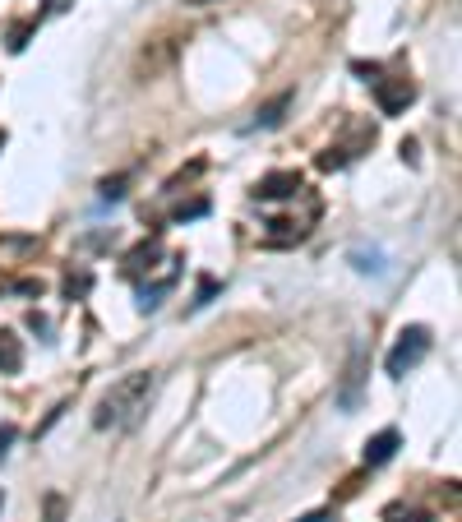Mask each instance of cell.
<instances>
[{"instance_id": "obj_22", "label": "cell", "mask_w": 462, "mask_h": 522, "mask_svg": "<svg viewBox=\"0 0 462 522\" xmlns=\"http://www.w3.org/2000/svg\"><path fill=\"white\" fill-rule=\"evenodd\" d=\"M190 5H213V0H190Z\"/></svg>"}, {"instance_id": "obj_13", "label": "cell", "mask_w": 462, "mask_h": 522, "mask_svg": "<svg viewBox=\"0 0 462 522\" xmlns=\"http://www.w3.org/2000/svg\"><path fill=\"white\" fill-rule=\"evenodd\" d=\"M352 259L361 273H384V255H379V250H370V255H365V250H352Z\"/></svg>"}, {"instance_id": "obj_19", "label": "cell", "mask_w": 462, "mask_h": 522, "mask_svg": "<svg viewBox=\"0 0 462 522\" xmlns=\"http://www.w3.org/2000/svg\"><path fill=\"white\" fill-rule=\"evenodd\" d=\"M14 439H19V430H14V425L5 421V425H0V458L10 453V444H14Z\"/></svg>"}, {"instance_id": "obj_16", "label": "cell", "mask_w": 462, "mask_h": 522, "mask_svg": "<svg viewBox=\"0 0 462 522\" xmlns=\"http://www.w3.org/2000/svg\"><path fill=\"white\" fill-rule=\"evenodd\" d=\"M208 213V199H195V204H185V208H176V222H190V218H204Z\"/></svg>"}, {"instance_id": "obj_5", "label": "cell", "mask_w": 462, "mask_h": 522, "mask_svg": "<svg viewBox=\"0 0 462 522\" xmlns=\"http://www.w3.org/2000/svg\"><path fill=\"white\" fill-rule=\"evenodd\" d=\"M176 273H181V259L171 255L167 268H162V278H153V282H144V287H139V310H158L162 296L176 287Z\"/></svg>"}, {"instance_id": "obj_8", "label": "cell", "mask_w": 462, "mask_h": 522, "mask_svg": "<svg viewBox=\"0 0 462 522\" xmlns=\"http://www.w3.org/2000/svg\"><path fill=\"white\" fill-rule=\"evenodd\" d=\"M24 370V342L10 328H0V375H19Z\"/></svg>"}, {"instance_id": "obj_12", "label": "cell", "mask_w": 462, "mask_h": 522, "mask_svg": "<svg viewBox=\"0 0 462 522\" xmlns=\"http://www.w3.org/2000/svg\"><path fill=\"white\" fill-rule=\"evenodd\" d=\"M384 522H430V513L416 509V504H389V509H384Z\"/></svg>"}, {"instance_id": "obj_4", "label": "cell", "mask_w": 462, "mask_h": 522, "mask_svg": "<svg viewBox=\"0 0 462 522\" xmlns=\"http://www.w3.org/2000/svg\"><path fill=\"white\" fill-rule=\"evenodd\" d=\"M365 361H370V356H365V347H361V342H356V347H352V361H347V375H342V389H338V402H342V407H347V412H356V407H361V379H365Z\"/></svg>"}, {"instance_id": "obj_20", "label": "cell", "mask_w": 462, "mask_h": 522, "mask_svg": "<svg viewBox=\"0 0 462 522\" xmlns=\"http://www.w3.org/2000/svg\"><path fill=\"white\" fill-rule=\"evenodd\" d=\"M42 5H47V14H65L74 0H42Z\"/></svg>"}, {"instance_id": "obj_17", "label": "cell", "mask_w": 462, "mask_h": 522, "mask_svg": "<svg viewBox=\"0 0 462 522\" xmlns=\"http://www.w3.org/2000/svg\"><path fill=\"white\" fill-rule=\"evenodd\" d=\"M28 37H33V24H19V28L10 33V51H24V47H28Z\"/></svg>"}, {"instance_id": "obj_23", "label": "cell", "mask_w": 462, "mask_h": 522, "mask_svg": "<svg viewBox=\"0 0 462 522\" xmlns=\"http://www.w3.org/2000/svg\"><path fill=\"white\" fill-rule=\"evenodd\" d=\"M0 148H5V134H0Z\"/></svg>"}, {"instance_id": "obj_1", "label": "cell", "mask_w": 462, "mask_h": 522, "mask_svg": "<svg viewBox=\"0 0 462 522\" xmlns=\"http://www.w3.org/2000/svg\"><path fill=\"white\" fill-rule=\"evenodd\" d=\"M153 389H158V375H153V370H134V375L116 379V384L102 393L98 412H93V425H98V430H125V425H134L148 412Z\"/></svg>"}, {"instance_id": "obj_21", "label": "cell", "mask_w": 462, "mask_h": 522, "mask_svg": "<svg viewBox=\"0 0 462 522\" xmlns=\"http://www.w3.org/2000/svg\"><path fill=\"white\" fill-rule=\"evenodd\" d=\"M301 522H324V513H310V518H301Z\"/></svg>"}, {"instance_id": "obj_11", "label": "cell", "mask_w": 462, "mask_h": 522, "mask_svg": "<svg viewBox=\"0 0 462 522\" xmlns=\"http://www.w3.org/2000/svg\"><path fill=\"white\" fill-rule=\"evenodd\" d=\"M88 292H93V273H88V268H70V273H65V296H70V301H84Z\"/></svg>"}, {"instance_id": "obj_24", "label": "cell", "mask_w": 462, "mask_h": 522, "mask_svg": "<svg viewBox=\"0 0 462 522\" xmlns=\"http://www.w3.org/2000/svg\"><path fill=\"white\" fill-rule=\"evenodd\" d=\"M0 504H5V495H0Z\"/></svg>"}, {"instance_id": "obj_9", "label": "cell", "mask_w": 462, "mask_h": 522, "mask_svg": "<svg viewBox=\"0 0 462 522\" xmlns=\"http://www.w3.org/2000/svg\"><path fill=\"white\" fill-rule=\"evenodd\" d=\"M292 107V93H282V98H273L268 107L255 111V121L245 125V130H273V125H282V111Z\"/></svg>"}, {"instance_id": "obj_18", "label": "cell", "mask_w": 462, "mask_h": 522, "mask_svg": "<svg viewBox=\"0 0 462 522\" xmlns=\"http://www.w3.org/2000/svg\"><path fill=\"white\" fill-rule=\"evenodd\" d=\"M125 195V176H111V181H102V199H121Z\"/></svg>"}, {"instance_id": "obj_10", "label": "cell", "mask_w": 462, "mask_h": 522, "mask_svg": "<svg viewBox=\"0 0 462 522\" xmlns=\"http://www.w3.org/2000/svg\"><path fill=\"white\" fill-rule=\"evenodd\" d=\"M162 255V245L158 241H144V245H134L130 255H125V273H130V278H139V273H144V268H153V259Z\"/></svg>"}, {"instance_id": "obj_2", "label": "cell", "mask_w": 462, "mask_h": 522, "mask_svg": "<svg viewBox=\"0 0 462 522\" xmlns=\"http://www.w3.org/2000/svg\"><path fill=\"white\" fill-rule=\"evenodd\" d=\"M426 352H430V328L426 324L402 328L398 342H393V352H389V361H384V370H389L393 379H402L407 370H416V365L426 361Z\"/></svg>"}, {"instance_id": "obj_3", "label": "cell", "mask_w": 462, "mask_h": 522, "mask_svg": "<svg viewBox=\"0 0 462 522\" xmlns=\"http://www.w3.org/2000/svg\"><path fill=\"white\" fill-rule=\"evenodd\" d=\"M375 98H379V111H384V116H398V111H407L416 102V84L412 79H379Z\"/></svg>"}, {"instance_id": "obj_7", "label": "cell", "mask_w": 462, "mask_h": 522, "mask_svg": "<svg viewBox=\"0 0 462 522\" xmlns=\"http://www.w3.org/2000/svg\"><path fill=\"white\" fill-rule=\"evenodd\" d=\"M398 444H402L398 430H379V435L365 444V467H384V462L398 453Z\"/></svg>"}, {"instance_id": "obj_6", "label": "cell", "mask_w": 462, "mask_h": 522, "mask_svg": "<svg viewBox=\"0 0 462 522\" xmlns=\"http://www.w3.org/2000/svg\"><path fill=\"white\" fill-rule=\"evenodd\" d=\"M301 171H273V176H264V181L255 185L259 199H292L296 190H301Z\"/></svg>"}, {"instance_id": "obj_15", "label": "cell", "mask_w": 462, "mask_h": 522, "mask_svg": "<svg viewBox=\"0 0 462 522\" xmlns=\"http://www.w3.org/2000/svg\"><path fill=\"white\" fill-rule=\"evenodd\" d=\"M42 522H65V499L47 495V509H42Z\"/></svg>"}, {"instance_id": "obj_14", "label": "cell", "mask_w": 462, "mask_h": 522, "mask_svg": "<svg viewBox=\"0 0 462 522\" xmlns=\"http://www.w3.org/2000/svg\"><path fill=\"white\" fill-rule=\"evenodd\" d=\"M213 296H218V278H199V292H195V301H190V310H204Z\"/></svg>"}]
</instances>
